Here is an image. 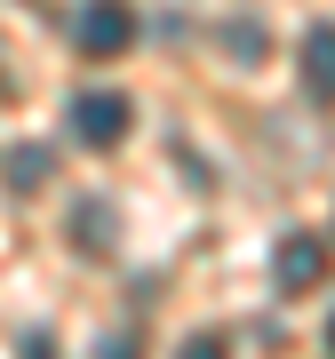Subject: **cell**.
Here are the masks:
<instances>
[{
  "mask_svg": "<svg viewBox=\"0 0 335 359\" xmlns=\"http://www.w3.org/2000/svg\"><path fill=\"white\" fill-rule=\"evenodd\" d=\"M136 8H128V0H88V8H80L72 16V40H80V56H96V65H104V56H128L136 48Z\"/></svg>",
  "mask_w": 335,
  "mask_h": 359,
  "instance_id": "6da1fadb",
  "label": "cell"
},
{
  "mask_svg": "<svg viewBox=\"0 0 335 359\" xmlns=\"http://www.w3.org/2000/svg\"><path fill=\"white\" fill-rule=\"evenodd\" d=\"M128 128H136V104L120 96V88H88V96H72V136L88 144V152H112Z\"/></svg>",
  "mask_w": 335,
  "mask_h": 359,
  "instance_id": "7a4b0ae2",
  "label": "cell"
},
{
  "mask_svg": "<svg viewBox=\"0 0 335 359\" xmlns=\"http://www.w3.org/2000/svg\"><path fill=\"white\" fill-rule=\"evenodd\" d=\"M271 280H280V295H311L327 280V240H311V231H287L280 248H271Z\"/></svg>",
  "mask_w": 335,
  "mask_h": 359,
  "instance_id": "3957f363",
  "label": "cell"
},
{
  "mask_svg": "<svg viewBox=\"0 0 335 359\" xmlns=\"http://www.w3.org/2000/svg\"><path fill=\"white\" fill-rule=\"evenodd\" d=\"M296 65H303V88L320 96V104H335V25H311V32H303Z\"/></svg>",
  "mask_w": 335,
  "mask_h": 359,
  "instance_id": "277c9868",
  "label": "cell"
},
{
  "mask_svg": "<svg viewBox=\"0 0 335 359\" xmlns=\"http://www.w3.org/2000/svg\"><path fill=\"white\" fill-rule=\"evenodd\" d=\"M48 168H56L48 144H16V152H8V184H16V192H40V184H48Z\"/></svg>",
  "mask_w": 335,
  "mask_h": 359,
  "instance_id": "5b68a950",
  "label": "cell"
},
{
  "mask_svg": "<svg viewBox=\"0 0 335 359\" xmlns=\"http://www.w3.org/2000/svg\"><path fill=\"white\" fill-rule=\"evenodd\" d=\"M176 359H232V344H224V327H200L176 344Z\"/></svg>",
  "mask_w": 335,
  "mask_h": 359,
  "instance_id": "8992f818",
  "label": "cell"
},
{
  "mask_svg": "<svg viewBox=\"0 0 335 359\" xmlns=\"http://www.w3.org/2000/svg\"><path fill=\"white\" fill-rule=\"evenodd\" d=\"M224 48H232V56H247V65H256V56L271 48V40H264V25H224Z\"/></svg>",
  "mask_w": 335,
  "mask_h": 359,
  "instance_id": "52a82bcc",
  "label": "cell"
},
{
  "mask_svg": "<svg viewBox=\"0 0 335 359\" xmlns=\"http://www.w3.org/2000/svg\"><path fill=\"white\" fill-rule=\"evenodd\" d=\"M96 359H144V335H136V327H112V335L96 344Z\"/></svg>",
  "mask_w": 335,
  "mask_h": 359,
  "instance_id": "ba28073f",
  "label": "cell"
},
{
  "mask_svg": "<svg viewBox=\"0 0 335 359\" xmlns=\"http://www.w3.org/2000/svg\"><path fill=\"white\" fill-rule=\"evenodd\" d=\"M25 359H56V344L48 335H25Z\"/></svg>",
  "mask_w": 335,
  "mask_h": 359,
  "instance_id": "9c48e42d",
  "label": "cell"
},
{
  "mask_svg": "<svg viewBox=\"0 0 335 359\" xmlns=\"http://www.w3.org/2000/svg\"><path fill=\"white\" fill-rule=\"evenodd\" d=\"M327 335H335V327H327Z\"/></svg>",
  "mask_w": 335,
  "mask_h": 359,
  "instance_id": "30bf717a",
  "label": "cell"
}]
</instances>
